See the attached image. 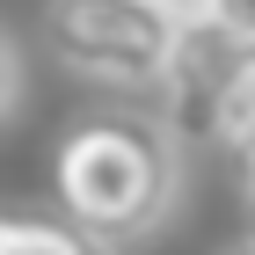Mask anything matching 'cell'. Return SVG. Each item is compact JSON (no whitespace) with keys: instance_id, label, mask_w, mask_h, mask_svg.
<instances>
[{"instance_id":"obj_1","label":"cell","mask_w":255,"mask_h":255,"mask_svg":"<svg viewBox=\"0 0 255 255\" xmlns=\"http://www.w3.org/2000/svg\"><path fill=\"white\" fill-rule=\"evenodd\" d=\"M182 175H190L182 138L160 117H138V110H110V117L73 124L51 153V182H59L66 219L88 226L102 248L160 234L182 204Z\"/></svg>"},{"instance_id":"obj_2","label":"cell","mask_w":255,"mask_h":255,"mask_svg":"<svg viewBox=\"0 0 255 255\" xmlns=\"http://www.w3.org/2000/svg\"><path fill=\"white\" fill-rule=\"evenodd\" d=\"M182 22L160 0H44V44L66 73L124 88V95H153L160 66L175 51Z\"/></svg>"},{"instance_id":"obj_3","label":"cell","mask_w":255,"mask_h":255,"mask_svg":"<svg viewBox=\"0 0 255 255\" xmlns=\"http://www.w3.org/2000/svg\"><path fill=\"white\" fill-rule=\"evenodd\" d=\"M234 66H241V37H226L219 22L190 15L175 29V51L160 66L153 95H160V124L182 138V153H190V146H219V110H226Z\"/></svg>"},{"instance_id":"obj_4","label":"cell","mask_w":255,"mask_h":255,"mask_svg":"<svg viewBox=\"0 0 255 255\" xmlns=\"http://www.w3.org/2000/svg\"><path fill=\"white\" fill-rule=\"evenodd\" d=\"M102 241L66 212H0V255H95Z\"/></svg>"},{"instance_id":"obj_5","label":"cell","mask_w":255,"mask_h":255,"mask_svg":"<svg viewBox=\"0 0 255 255\" xmlns=\"http://www.w3.org/2000/svg\"><path fill=\"white\" fill-rule=\"evenodd\" d=\"M204 22H219L241 44H255V0H204Z\"/></svg>"},{"instance_id":"obj_6","label":"cell","mask_w":255,"mask_h":255,"mask_svg":"<svg viewBox=\"0 0 255 255\" xmlns=\"http://www.w3.org/2000/svg\"><path fill=\"white\" fill-rule=\"evenodd\" d=\"M15 102H22V51H15V37L0 29V117H15Z\"/></svg>"},{"instance_id":"obj_7","label":"cell","mask_w":255,"mask_h":255,"mask_svg":"<svg viewBox=\"0 0 255 255\" xmlns=\"http://www.w3.org/2000/svg\"><path fill=\"white\" fill-rule=\"evenodd\" d=\"M160 7H168V15H175V22H190V15H204V0H160Z\"/></svg>"},{"instance_id":"obj_8","label":"cell","mask_w":255,"mask_h":255,"mask_svg":"<svg viewBox=\"0 0 255 255\" xmlns=\"http://www.w3.org/2000/svg\"><path fill=\"white\" fill-rule=\"evenodd\" d=\"M248 168V248H255V160H241Z\"/></svg>"},{"instance_id":"obj_9","label":"cell","mask_w":255,"mask_h":255,"mask_svg":"<svg viewBox=\"0 0 255 255\" xmlns=\"http://www.w3.org/2000/svg\"><path fill=\"white\" fill-rule=\"evenodd\" d=\"M241 160H255V138H248V146H241Z\"/></svg>"}]
</instances>
